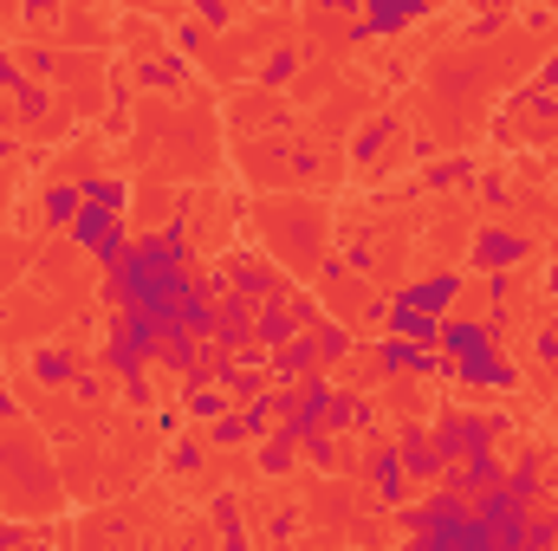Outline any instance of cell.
<instances>
[{"label":"cell","mask_w":558,"mask_h":551,"mask_svg":"<svg viewBox=\"0 0 558 551\" xmlns=\"http://www.w3.org/2000/svg\"><path fill=\"white\" fill-rule=\"evenodd\" d=\"M292 65H299L292 52H274V59H267V85H286V78H292Z\"/></svg>","instance_id":"21"},{"label":"cell","mask_w":558,"mask_h":551,"mask_svg":"<svg viewBox=\"0 0 558 551\" xmlns=\"http://www.w3.org/2000/svg\"><path fill=\"white\" fill-rule=\"evenodd\" d=\"M78 195H85V201H98V208H131V188H124L118 175H85V182H78Z\"/></svg>","instance_id":"15"},{"label":"cell","mask_w":558,"mask_h":551,"mask_svg":"<svg viewBox=\"0 0 558 551\" xmlns=\"http://www.w3.org/2000/svg\"><path fill=\"white\" fill-rule=\"evenodd\" d=\"M13 85H20V59H13V52H0V98H7Z\"/></svg>","instance_id":"23"},{"label":"cell","mask_w":558,"mask_h":551,"mask_svg":"<svg viewBox=\"0 0 558 551\" xmlns=\"http://www.w3.org/2000/svg\"><path fill=\"white\" fill-rule=\"evenodd\" d=\"M208 441H215V448H241V441H247V421H241V415H215V421H208Z\"/></svg>","instance_id":"18"},{"label":"cell","mask_w":558,"mask_h":551,"mask_svg":"<svg viewBox=\"0 0 558 551\" xmlns=\"http://www.w3.org/2000/svg\"><path fill=\"white\" fill-rule=\"evenodd\" d=\"M195 467H202V441H182L175 448V474H195Z\"/></svg>","instance_id":"22"},{"label":"cell","mask_w":558,"mask_h":551,"mask_svg":"<svg viewBox=\"0 0 558 551\" xmlns=\"http://www.w3.org/2000/svg\"><path fill=\"white\" fill-rule=\"evenodd\" d=\"M364 474H371V487L384 493V506H403V500H410V474H403V454H397V441H371V454H364Z\"/></svg>","instance_id":"5"},{"label":"cell","mask_w":558,"mask_h":551,"mask_svg":"<svg viewBox=\"0 0 558 551\" xmlns=\"http://www.w3.org/2000/svg\"><path fill=\"white\" fill-rule=\"evenodd\" d=\"M397 454H403L410 487H435V480H441V467H448V461H441V448L428 441V428H410V434L397 441Z\"/></svg>","instance_id":"8"},{"label":"cell","mask_w":558,"mask_h":551,"mask_svg":"<svg viewBox=\"0 0 558 551\" xmlns=\"http://www.w3.org/2000/svg\"><path fill=\"white\" fill-rule=\"evenodd\" d=\"M546 285H553V292H558V260H553V267H546Z\"/></svg>","instance_id":"29"},{"label":"cell","mask_w":558,"mask_h":551,"mask_svg":"<svg viewBox=\"0 0 558 551\" xmlns=\"http://www.w3.org/2000/svg\"><path fill=\"white\" fill-rule=\"evenodd\" d=\"M384 137H390V124H364V137H357V162H371V156L384 149Z\"/></svg>","instance_id":"19"},{"label":"cell","mask_w":558,"mask_h":551,"mask_svg":"<svg viewBox=\"0 0 558 551\" xmlns=\"http://www.w3.org/2000/svg\"><path fill=\"white\" fill-rule=\"evenodd\" d=\"M52 7H59V0H20V13H26V20H46Z\"/></svg>","instance_id":"26"},{"label":"cell","mask_w":558,"mask_h":551,"mask_svg":"<svg viewBox=\"0 0 558 551\" xmlns=\"http://www.w3.org/2000/svg\"><path fill=\"white\" fill-rule=\"evenodd\" d=\"M33 377H39L46 390H59V383H72L78 370H72V357H65V351H39V357H33Z\"/></svg>","instance_id":"16"},{"label":"cell","mask_w":558,"mask_h":551,"mask_svg":"<svg viewBox=\"0 0 558 551\" xmlns=\"http://www.w3.org/2000/svg\"><path fill=\"white\" fill-rule=\"evenodd\" d=\"M182 78H189V59H175V52H169V59H143L137 65V85H149V91H175Z\"/></svg>","instance_id":"14"},{"label":"cell","mask_w":558,"mask_h":551,"mask_svg":"<svg viewBox=\"0 0 558 551\" xmlns=\"http://www.w3.org/2000/svg\"><path fill=\"white\" fill-rule=\"evenodd\" d=\"M481 344H500V338L487 331V318H461V311H448L441 331H435V351H441V357H468V351H481Z\"/></svg>","instance_id":"9"},{"label":"cell","mask_w":558,"mask_h":551,"mask_svg":"<svg viewBox=\"0 0 558 551\" xmlns=\"http://www.w3.org/2000/svg\"><path fill=\"white\" fill-rule=\"evenodd\" d=\"M85 208V195H78V182H52L46 188V228L59 234V228H72V215Z\"/></svg>","instance_id":"13"},{"label":"cell","mask_w":558,"mask_h":551,"mask_svg":"<svg viewBox=\"0 0 558 551\" xmlns=\"http://www.w3.org/2000/svg\"><path fill=\"white\" fill-rule=\"evenodd\" d=\"M7 98H13V118H20V124H46V111H52V85H39V78H26V72H20V85H13Z\"/></svg>","instance_id":"11"},{"label":"cell","mask_w":558,"mask_h":551,"mask_svg":"<svg viewBox=\"0 0 558 551\" xmlns=\"http://www.w3.org/2000/svg\"><path fill=\"white\" fill-rule=\"evenodd\" d=\"M507 434V415H481V409H448L428 421V441L441 448V461H461L474 448H494Z\"/></svg>","instance_id":"1"},{"label":"cell","mask_w":558,"mask_h":551,"mask_svg":"<svg viewBox=\"0 0 558 551\" xmlns=\"http://www.w3.org/2000/svg\"><path fill=\"white\" fill-rule=\"evenodd\" d=\"M20 72H33V78H59L65 59H59L52 46H33V52H20Z\"/></svg>","instance_id":"17"},{"label":"cell","mask_w":558,"mask_h":551,"mask_svg":"<svg viewBox=\"0 0 558 551\" xmlns=\"http://www.w3.org/2000/svg\"><path fill=\"white\" fill-rule=\"evenodd\" d=\"M228 279H234V292H247L254 305H267V298H286V292H292L279 267H267V260H247V254H234V260H228Z\"/></svg>","instance_id":"7"},{"label":"cell","mask_w":558,"mask_h":551,"mask_svg":"<svg viewBox=\"0 0 558 551\" xmlns=\"http://www.w3.org/2000/svg\"><path fill=\"white\" fill-rule=\"evenodd\" d=\"M526 260H533V241H520L513 228H481L474 247H468V267H474V273H513V267H526Z\"/></svg>","instance_id":"3"},{"label":"cell","mask_w":558,"mask_h":551,"mask_svg":"<svg viewBox=\"0 0 558 551\" xmlns=\"http://www.w3.org/2000/svg\"><path fill=\"white\" fill-rule=\"evenodd\" d=\"M13 149H20V143H13V137H0V162H7V156H13Z\"/></svg>","instance_id":"28"},{"label":"cell","mask_w":558,"mask_h":551,"mask_svg":"<svg viewBox=\"0 0 558 551\" xmlns=\"http://www.w3.org/2000/svg\"><path fill=\"white\" fill-rule=\"evenodd\" d=\"M202 39H208V26H202V20H182V26H175V46H182V52H195Z\"/></svg>","instance_id":"20"},{"label":"cell","mask_w":558,"mask_h":551,"mask_svg":"<svg viewBox=\"0 0 558 551\" xmlns=\"http://www.w3.org/2000/svg\"><path fill=\"white\" fill-rule=\"evenodd\" d=\"M312 338H318V364H325V370H331V364H344V357H351V344H357V338H351V325H338V318H318V325H312Z\"/></svg>","instance_id":"12"},{"label":"cell","mask_w":558,"mask_h":551,"mask_svg":"<svg viewBox=\"0 0 558 551\" xmlns=\"http://www.w3.org/2000/svg\"><path fill=\"white\" fill-rule=\"evenodd\" d=\"M292 175H318V156L312 149H292Z\"/></svg>","instance_id":"24"},{"label":"cell","mask_w":558,"mask_h":551,"mask_svg":"<svg viewBox=\"0 0 558 551\" xmlns=\"http://www.w3.org/2000/svg\"><path fill=\"white\" fill-rule=\"evenodd\" d=\"M539 85H546V91H558V52L546 59V65H539Z\"/></svg>","instance_id":"27"},{"label":"cell","mask_w":558,"mask_h":551,"mask_svg":"<svg viewBox=\"0 0 558 551\" xmlns=\"http://www.w3.org/2000/svg\"><path fill=\"white\" fill-rule=\"evenodd\" d=\"M72 241L98 260V267H111L131 241H124V208H98V201H85L78 215H72Z\"/></svg>","instance_id":"2"},{"label":"cell","mask_w":558,"mask_h":551,"mask_svg":"<svg viewBox=\"0 0 558 551\" xmlns=\"http://www.w3.org/2000/svg\"><path fill=\"white\" fill-rule=\"evenodd\" d=\"M454 292H461V273H454V267H441V273L410 279L397 298H403V305H416V311H435V318H448V311H454Z\"/></svg>","instance_id":"6"},{"label":"cell","mask_w":558,"mask_h":551,"mask_svg":"<svg viewBox=\"0 0 558 551\" xmlns=\"http://www.w3.org/2000/svg\"><path fill=\"white\" fill-rule=\"evenodd\" d=\"M428 13V0H364V26H371V39H390V33H403L410 20Z\"/></svg>","instance_id":"10"},{"label":"cell","mask_w":558,"mask_h":551,"mask_svg":"<svg viewBox=\"0 0 558 551\" xmlns=\"http://www.w3.org/2000/svg\"><path fill=\"white\" fill-rule=\"evenodd\" d=\"M318 7H325V13H344V20H357V13H364V0H318Z\"/></svg>","instance_id":"25"},{"label":"cell","mask_w":558,"mask_h":551,"mask_svg":"<svg viewBox=\"0 0 558 551\" xmlns=\"http://www.w3.org/2000/svg\"><path fill=\"white\" fill-rule=\"evenodd\" d=\"M448 383H461V390H520V370L507 364L500 344H481V351L454 357V377Z\"/></svg>","instance_id":"4"}]
</instances>
